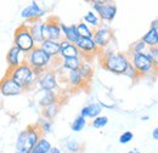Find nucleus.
<instances>
[{
	"instance_id": "f257e3e1",
	"label": "nucleus",
	"mask_w": 158,
	"mask_h": 153,
	"mask_svg": "<svg viewBox=\"0 0 158 153\" xmlns=\"http://www.w3.org/2000/svg\"><path fill=\"white\" fill-rule=\"evenodd\" d=\"M41 136L43 135L37 125H28L17 135L15 143V153H31Z\"/></svg>"
},
{
	"instance_id": "f03ea898",
	"label": "nucleus",
	"mask_w": 158,
	"mask_h": 153,
	"mask_svg": "<svg viewBox=\"0 0 158 153\" xmlns=\"http://www.w3.org/2000/svg\"><path fill=\"white\" fill-rule=\"evenodd\" d=\"M7 76H10L14 81H16L21 88L24 90L33 88L37 84V76L38 73L31 68L27 63H22L21 66L14 68V69H9Z\"/></svg>"
},
{
	"instance_id": "7ed1b4c3",
	"label": "nucleus",
	"mask_w": 158,
	"mask_h": 153,
	"mask_svg": "<svg viewBox=\"0 0 158 153\" xmlns=\"http://www.w3.org/2000/svg\"><path fill=\"white\" fill-rule=\"evenodd\" d=\"M102 64L108 72L124 76L127 68L130 64V58L128 57L125 54L111 52V54L105 55V57L102 60Z\"/></svg>"
},
{
	"instance_id": "20e7f679",
	"label": "nucleus",
	"mask_w": 158,
	"mask_h": 153,
	"mask_svg": "<svg viewBox=\"0 0 158 153\" xmlns=\"http://www.w3.org/2000/svg\"><path fill=\"white\" fill-rule=\"evenodd\" d=\"M52 58L49 55H46L39 46H35L32 51H29L26 55L24 63H27L31 68H33L38 74L41 73L45 69H49L50 64H51Z\"/></svg>"
},
{
	"instance_id": "39448f33",
	"label": "nucleus",
	"mask_w": 158,
	"mask_h": 153,
	"mask_svg": "<svg viewBox=\"0 0 158 153\" xmlns=\"http://www.w3.org/2000/svg\"><path fill=\"white\" fill-rule=\"evenodd\" d=\"M14 46L20 49L26 55L37 46L31 33H29V31H28L27 24H21L20 27L16 28L15 35H14Z\"/></svg>"
},
{
	"instance_id": "423d86ee",
	"label": "nucleus",
	"mask_w": 158,
	"mask_h": 153,
	"mask_svg": "<svg viewBox=\"0 0 158 153\" xmlns=\"http://www.w3.org/2000/svg\"><path fill=\"white\" fill-rule=\"evenodd\" d=\"M130 63L134 67L135 72L138 76L148 74L153 71H156V64L147 57V55L145 52L142 54H133V56L130 58Z\"/></svg>"
},
{
	"instance_id": "0eeeda50",
	"label": "nucleus",
	"mask_w": 158,
	"mask_h": 153,
	"mask_svg": "<svg viewBox=\"0 0 158 153\" xmlns=\"http://www.w3.org/2000/svg\"><path fill=\"white\" fill-rule=\"evenodd\" d=\"M93 11L101 21L112 22L117 15V5L112 1H93Z\"/></svg>"
},
{
	"instance_id": "6e6552de",
	"label": "nucleus",
	"mask_w": 158,
	"mask_h": 153,
	"mask_svg": "<svg viewBox=\"0 0 158 153\" xmlns=\"http://www.w3.org/2000/svg\"><path fill=\"white\" fill-rule=\"evenodd\" d=\"M93 71L89 64L83 63L78 71H72L67 74V83L73 88H80L85 84V81L91 76Z\"/></svg>"
},
{
	"instance_id": "1a4fd4ad",
	"label": "nucleus",
	"mask_w": 158,
	"mask_h": 153,
	"mask_svg": "<svg viewBox=\"0 0 158 153\" xmlns=\"http://www.w3.org/2000/svg\"><path fill=\"white\" fill-rule=\"evenodd\" d=\"M37 84L43 91H54L57 89L59 83L56 79V73L52 69H45L37 76Z\"/></svg>"
},
{
	"instance_id": "9d476101",
	"label": "nucleus",
	"mask_w": 158,
	"mask_h": 153,
	"mask_svg": "<svg viewBox=\"0 0 158 153\" xmlns=\"http://www.w3.org/2000/svg\"><path fill=\"white\" fill-rule=\"evenodd\" d=\"M43 35H44V39H49L54 41H61L63 39L61 28H60V22L55 17H49L44 21Z\"/></svg>"
},
{
	"instance_id": "9b49d317",
	"label": "nucleus",
	"mask_w": 158,
	"mask_h": 153,
	"mask_svg": "<svg viewBox=\"0 0 158 153\" xmlns=\"http://www.w3.org/2000/svg\"><path fill=\"white\" fill-rule=\"evenodd\" d=\"M113 37L111 28L107 24H101L99 28H96L93 32V40L95 41L96 46L100 49H105L108 43L111 41V39Z\"/></svg>"
},
{
	"instance_id": "f8f14e48",
	"label": "nucleus",
	"mask_w": 158,
	"mask_h": 153,
	"mask_svg": "<svg viewBox=\"0 0 158 153\" xmlns=\"http://www.w3.org/2000/svg\"><path fill=\"white\" fill-rule=\"evenodd\" d=\"M23 93V89L20 85L14 81L10 76L6 74V76L2 78V80L0 81V94L5 97H10V96H17Z\"/></svg>"
},
{
	"instance_id": "ddd939ff",
	"label": "nucleus",
	"mask_w": 158,
	"mask_h": 153,
	"mask_svg": "<svg viewBox=\"0 0 158 153\" xmlns=\"http://www.w3.org/2000/svg\"><path fill=\"white\" fill-rule=\"evenodd\" d=\"M45 15H46V11L35 1H32L28 6H26L21 11V17L28 22L34 19H41Z\"/></svg>"
},
{
	"instance_id": "4468645a",
	"label": "nucleus",
	"mask_w": 158,
	"mask_h": 153,
	"mask_svg": "<svg viewBox=\"0 0 158 153\" xmlns=\"http://www.w3.org/2000/svg\"><path fill=\"white\" fill-rule=\"evenodd\" d=\"M74 45L78 49L80 56L94 55V54H96L99 51V48L96 46V44L93 40V38H79L78 41Z\"/></svg>"
},
{
	"instance_id": "2eb2a0df",
	"label": "nucleus",
	"mask_w": 158,
	"mask_h": 153,
	"mask_svg": "<svg viewBox=\"0 0 158 153\" xmlns=\"http://www.w3.org/2000/svg\"><path fill=\"white\" fill-rule=\"evenodd\" d=\"M24 60H26V54H23L16 46H11L6 54V61L9 63L10 69H14L21 66L22 63H24Z\"/></svg>"
},
{
	"instance_id": "dca6fc26",
	"label": "nucleus",
	"mask_w": 158,
	"mask_h": 153,
	"mask_svg": "<svg viewBox=\"0 0 158 153\" xmlns=\"http://www.w3.org/2000/svg\"><path fill=\"white\" fill-rule=\"evenodd\" d=\"M28 31L32 35V38L34 40L35 45L38 46L40 43L44 40L43 35V29H44V21L43 19H34V21H29V24H27Z\"/></svg>"
},
{
	"instance_id": "f3484780",
	"label": "nucleus",
	"mask_w": 158,
	"mask_h": 153,
	"mask_svg": "<svg viewBox=\"0 0 158 153\" xmlns=\"http://www.w3.org/2000/svg\"><path fill=\"white\" fill-rule=\"evenodd\" d=\"M80 54H79L78 49L76 48L74 44H71L68 43L67 40L62 39L60 41V54L59 57L61 60L63 58H69V57H79Z\"/></svg>"
},
{
	"instance_id": "a211bd4d",
	"label": "nucleus",
	"mask_w": 158,
	"mask_h": 153,
	"mask_svg": "<svg viewBox=\"0 0 158 153\" xmlns=\"http://www.w3.org/2000/svg\"><path fill=\"white\" fill-rule=\"evenodd\" d=\"M40 49L49 55L51 58H57L60 54V41H54V40H49V39H44L39 45Z\"/></svg>"
},
{
	"instance_id": "6ab92c4d",
	"label": "nucleus",
	"mask_w": 158,
	"mask_h": 153,
	"mask_svg": "<svg viewBox=\"0 0 158 153\" xmlns=\"http://www.w3.org/2000/svg\"><path fill=\"white\" fill-rule=\"evenodd\" d=\"M60 28L62 32V37L64 40H67L71 44H76L80 38L77 32V26L76 24H71V26H66L64 23L60 22Z\"/></svg>"
},
{
	"instance_id": "aec40b11",
	"label": "nucleus",
	"mask_w": 158,
	"mask_h": 153,
	"mask_svg": "<svg viewBox=\"0 0 158 153\" xmlns=\"http://www.w3.org/2000/svg\"><path fill=\"white\" fill-rule=\"evenodd\" d=\"M101 112H102V108L99 105V102H95V103H90L85 107H83L80 110V117H83L84 119H94L96 117L101 115Z\"/></svg>"
},
{
	"instance_id": "412c9836",
	"label": "nucleus",
	"mask_w": 158,
	"mask_h": 153,
	"mask_svg": "<svg viewBox=\"0 0 158 153\" xmlns=\"http://www.w3.org/2000/svg\"><path fill=\"white\" fill-rule=\"evenodd\" d=\"M83 62H81V56L79 57H69V58H63L61 60V67L72 72V71H78L81 67Z\"/></svg>"
},
{
	"instance_id": "4be33fe9",
	"label": "nucleus",
	"mask_w": 158,
	"mask_h": 153,
	"mask_svg": "<svg viewBox=\"0 0 158 153\" xmlns=\"http://www.w3.org/2000/svg\"><path fill=\"white\" fill-rule=\"evenodd\" d=\"M141 41L146 45V48H157L158 46V31L150 28L146 34L141 38Z\"/></svg>"
},
{
	"instance_id": "5701e85b",
	"label": "nucleus",
	"mask_w": 158,
	"mask_h": 153,
	"mask_svg": "<svg viewBox=\"0 0 158 153\" xmlns=\"http://www.w3.org/2000/svg\"><path fill=\"white\" fill-rule=\"evenodd\" d=\"M83 22L86 24V26H89L90 28H99L100 26H101V19L100 17L91 10V11H88L84 16H83Z\"/></svg>"
},
{
	"instance_id": "b1692460",
	"label": "nucleus",
	"mask_w": 158,
	"mask_h": 153,
	"mask_svg": "<svg viewBox=\"0 0 158 153\" xmlns=\"http://www.w3.org/2000/svg\"><path fill=\"white\" fill-rule=\"evenodd\" d=\"M56 102H59L56 93H54V91H44V94L39 98L38 103H39V106L41 108H45V107H48V106H50L52 103H56Z\"/></svg>"
},
{
	"instance_id": "393cba45",
	"label": "nucleus",
	"mask_w": 158,
	"mask_h": 153,
	"mask_svg": "<svg viewBox=\"0 0 158 153\" xmlns=\"http://www.w3.org/2000/svg\"><path fill=\"white\" fill-rule=\"evenodd\" d=\"M51 143L49 140H46L44 136H41L39 139V141L35 143V146L33 147V150L31 151V153H48L51 148Z\"/></svg>"
},
{
	"instance_id": "a878e982",
	"label": "nucleus",
	"mask_w": 158,
	"mask_h": 153,
	"mask_svg": "<svg viewBox=\"0 0 158 153\" xmlns=\"http://www.w3.org/2000/svg\"><path fill=\"white\" fill-rule=\"evenodd\" d=\"M60 111V103L56 102V103H52L45 108H43V118L45 119H49V120H52Z\"/></svg>"
},
{
	"instance_id": "bb28decb",
	"label": "nucleus",
	"mask_w": 158,
	"mask_h": 153,
	"mask_svg": "<svg viewBox=\"0 0 158 153\" xmlns=\"http://www.w3.org/2000/svg\"><path fill=\"white\" fill-rule=\"evenodd\" d=\"M37 126H38V129H39L40 133H41V135L50 134V133L52 131V128H54V122L43 118V119H40L39 120V123L37 124Z\"/></svg>"
},
{
	"instance_id": "cd10ccee",
	"label": "nucleus",
	"mask_w": 158,
	"mask_h": 153,
	"mask_svg": "<svg viewBox=\"0 0 158 153\" xmlns=\"http://www.w3.org/2000/svg\"><path fill=\"white\" fill-rule=\"evenodd\" d=\"M76 26H77V32H78L80 38H93V32L94 31L89 26H86L84 22H79Z\"/></svg>"
},
{
	"instance_id": "c85d7f7f",
	"label": "nucleus",
	"mask_w": 158,
	"mask_h": 153,
	"mask_svg": "<svg viewBox=\"0 0 158 153\" xmlns=\"http://www.w3.org/2000/svg\"><path fill=\"white\" fill-rule=\"evenodd\" d=\"M85 125H86V119H84L83 117L78 115V117L74 118V120L72 122V124H71V130L74 131V133H79V131H81V130L85 128Z\"/></svg>"
},
{
	"instance_id": "c756f323",
	"label": "nucleus",
	"mask_w": 158,
	"mask_h": 153,
	"mask_svg": "<svg viewBox=\"0 0 158 153\" xmlns=\"http://www.w3.org/2000/svg\"><path fill=\"white\" fill-rule=\"evenodd\" d=\"M107 124H108V117H106V115H99V117L94 118L91 122V125L95 129H102Z\"/></svg>"
},
{
	"instance_id": "7c9ffc66",
	"label": "nucleus",
	"mask_w": 158,
	"mask_h": 153,
	"mask_svg": "<svg viewBox=\"0 0 158 153\" xmlns=\"http://www.w3.org/2000/svg\"><path fill=\"white\" fill-rule=\"evenodd\" d=\"M66 148L69 153H78L80 151V148H81V145L76 140H69L66 143Z\"/></svg>"
},
{
	"instance_id": "2f4dec72",
	"label": "nucleus",
	"mask_w": 158,
	"mask_h": 153,
	"mask_svg": "<svg viewBox=\"0 0 158 153\" xmlns=\"http://www.w3.org/2000/svg\"><path fill=\"white\" fill-rule=\"evenodd\" d=\"M147 50V48H146V45L141 41V39L138 40V41H135L133 45H131V52L133 54H142V52H145Z\"/></svg>"
},
{
	"instance_id": "473e14b6",
	"label": "nucleus",
	"mask_w": 158,
	"mask_h": 153,
	"mask_svg": "<svg viewBox=\"0 0 158 153\" xmlns=\"http://www.w3.org/2000/svg\"><path fill=\"white\" fill-rule=\"evenodd\" d=\"M145 54L147 55V57L150 58L156 66L158 63V48H147V50L145 51Z\"/></svg>"
},
{
	"instance_id": "72a5a7b5",
	"label": "nucleus",
	"mask_w": 158,
	"mask_h": 153,
	"mask_svg": "<svg viewBox=\"0 0 158 153\" xmlns=\"http://www.w3.org/2000/svg\"><path fill=\"white\" fill-rule=\"evenodd\" d=\"M133 139H134V134L131 131H124L123 134L119 136V142L122 145H127L130 141H133Z\"/></svg>"
},
{
	"instance_id": "f704fd0d",
	"label": "nucleus",
	"mask_w": 158,
	"mask_h": 153,
	"mask_svg": "<svg viewBox=\"0 0 158 153\" xmlns=\"http://www.w3.org/2000/svg\"><path fill=\"white\" fill-rule=\"evenodd\" d=\"M124 76H129V78H131V79H135V78H138V74H136V72H135L134 67L131 66V63H130V64H129V67L127 68V71H125Z\"/></svg>"
},
{
	"instance_id": "c9c22d12",
	"label": "nucleus",
	"mask_w": 158,
	"mask_h": 153,
	"mask_svg": "<svg viewBox=\"0 0 158 153\" xmlns=\"http://www.w3.org/2000/svg\"><path fill=\"white\" fill-rule=\"evenodd\" d=\"M151 28H152V29H157L158 31V19H155L151 22Z\"/></svg>"
},
{
	"instance_id": "e433bc0d",
	"label": "nucleus",
	"mask_w": 158,
	"mask_h": 153,
	"mask_svg": "<svg viewBox=\"0 0 158 153\" xmlns=\"http://www.w3.org/2000/svg\"><path fill=\"white\" fill-rule=\"evenodd\" d=\"M99 105L101 106V108L102 107H105V108H114V105H106L103 102H99Z\"/></svg>"
},
{
	"instance_id": "4c0bfd02",
	"label": "nucleus",
	"mask_w": 158,
	"mask_h": 153,
	"mask_svg": "<svg viewBox=\"0 0 158 153\" xmlns=\"http://www.w3.org/2000/svg\"><path fill=\"white\" fill-rule=\"evenodd\" d=\"M48 153H62V152H61V150H60L59 147H51L50 151Z\"/></svg>"
},
{
	"instance_id": "58836bf2",
	"label": "nucleus",
	"mask_w": 158,
	"mask_h": 153,
	"mask_svg": "<svg viewBox=\"0 0 158 153\" xmlns=\"http://www.w3.org/2000/svg\"><path fill=\"white\" fill-rule=\"evenodd\" d=\"M152 137L153 140H158V128H155L153 131H152Z\"/></svg>"
},
{
	"instance_id": "ea45409f",
	"label": "nucleus",
	"mask_w": 158,
	"mask_h": 153,
	"mask_svg": "<svg viewBox=\"0 0 158 153\" xmlns=\"http://www.w3.org/2000/svg\"><path fill=\"white\" fill-rule=\"evenodd\" d=\"M148 119H150V117H148V115H143V117L141 118V120H143V122H145V120H148Z\"/></svg>"
},
{
	"instance_id": "a19ab883",
	"label": "nucleus",
	"mask_w": 158,
	"mask_h": 153,
	"mask_svg": "<svg viewBox=\"0 0 158 153\" xmlns=\"http://www.w3.org/2000/svg\"><path fill=\"white\" fill-rule=\"evenodd\" d=\"M128 153H140V152H139L138 150H131V151H129Z\"/></svg>"
}]
</instances>
